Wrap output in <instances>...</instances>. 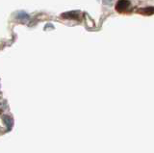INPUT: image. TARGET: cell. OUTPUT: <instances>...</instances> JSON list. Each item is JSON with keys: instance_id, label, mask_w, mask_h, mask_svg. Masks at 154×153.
<instances>
[{"instance_id": "7a4b0ae2", "label": "cell", "mask_w": 154, "mask_h": 153, "mask_svg": "<svg viewBox=\"0 0 154 153\" xmlns=\"http://www.w3.org/2000/svg\"><path fill=\"white\" fill-rule=\"evenodd\" d=\"M63 18H67V20H79L80 17V12L78 11H72L69 13H65L62 15Z\"/></svg>"}, {"instance_id": "3957f363", "label": "cell", "mask_w": 154, "mask_h": 153, "mask_svg": "<svg viewBox=\"0 0 154 153\" xmlns=\"http://www.w3.org/2000/svg\"><path fill=\"white\" fill-rule=\"evenodd\" d=\"M140 13L143 14V15H152V14H154V7H148V8L141 9Z\"/></svg>"}, {"instance_id": "6da1fadb", "label": "cell", "mask_w": 154, "mask_h": 153, "mask_svg": "<svg viewBox=\"0 0 154 153\" xmlns=\"http://www.w3.org/2000/svg\"><path fill=\"white\" fill-rule=\"evenodd\" d=\"M130 7V2L128 0H119L116 5V10L119 13H123L125 11L128 10V8Z\"/></svg>"}]
</instances>
